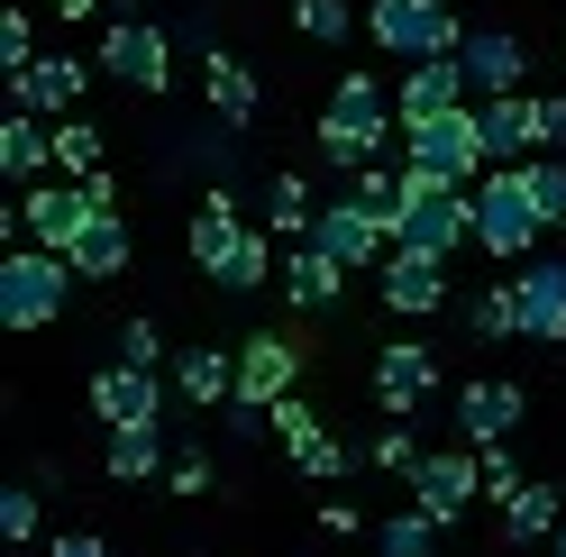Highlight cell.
Listing matches in <instances>:
<instances>
[{
	"label": "cell",
	"mask_w": 566,
	"mask_h": 557,
	"mask_svg": "<svg viewBox=\"0 0 566 557\" xmlns=\"http://www.w3.org/2000/svg\"><path fill=\"white\" fill-rule=\"evenodd\" d=\"M394 248H430V256L475 248V183H439V174L402 165V220H394Z\"/></svg>",
	"instance_id": "obj_1"
},
{
	"label": "cell",
	"mask_w": 566,
	"mask_h": 557,
	"mask_svg": "<svg viewBox=\"0 0 566 557\" xmlns=\"http://www.w3.org/2000/svg\"><path fill=\"white\" fill-rule=\"evenodd\" d=\"M74 256L38 248V238H19V248H0V329H46L64 302H74Z\"/></svg>",
	"instance_id": "obj_2"
},
{
	"label": "cell",
	"mask_w": 566,
	"mask_h": 557,
	"mask_svg": "<svg viewBox=\"0 0 566 557\" xmlns=\"http://www.w3.org/2000/svg\"><path fill=\"white\" fill-rule=\"evenodd\" d=\"M539 238H548V220H539L530 174L521 165H493L484 183H475V248L493 265H521V256H539Z\"/></svg>",
	"instance_id": "obj_3"
},
{
	"label": "cell",
	"mask_w": 566,
	"mask_h": 557,
	"mask_svg": "<svg viewBox=\"0 0 566 557\" xmlns=\"http://www.w3.org/2000/svg\"><path fill=\"white\" fill-rule=\"evenodd\" d=\"M402 165L439 174V183H484L493 156H484V111L475 101H457L439 119H402Z\"/></svg>",
	"instance_id": "obj_4"
},
{
	"label": "cell",
	"mask_w": 566,
	"mask_h": 557,
	"mask_svg": "<svg viewBox=\"0 0 566 557\" xmlns=\"http://www.w3.org/2000/svg\"><path fill=\"white\" fill-rule=\"evenodd\" d=\"M366 38L394 64H420V55H457L467 46V19H457L448 0H366Z\"/></svg>",
	"instance_id": "obj_5"
},
{
	"label": "cell",
	"mask_w": 566,
	"mask_h": 557,
	"mask_svg": "<svg viewBox=\"0 0 566 557\" xmlns=\"http://www.w3.org/2000/svg\"><path fill=\"white\" fill-rule=\"evenodd\" d=\"M475 494H484V458H475V439H457V448H420V466H411V503L430 512L439 530H457Z\"/></svg>",
	"instance_id": "obj_6"
},
{
	"label": "cell",
	"mask_w": 566,
	"mask_h": 557,
	"mask_svg": "<svg viewBox=\"0 0 566 557\" xmlns=\"http://www.w3.org/2000/svg\"><path fill=\"white\" fill-rule=\"evenodd\" d=\"M101 74H111V83H128V92H165L174 83V38H165V28L156 19H111V28H101Z\"/></svg>",
	"instance_id": "obj_7"
},
{
	"label": "cell",
	"mask_w": 566,
	"mask_h": 557,
	"mask_svg": "<svg viewBox=\"0 0 566 557\" xmlns=\"http://www.w3.org/2000/svg\"><path fill=\"white\" fill-rule=\"evenodd\" d=\"M311 238L347 265V274H375L384 256H394V220L384 211H366L357 192H338V201H321V220H311Z\"/></svg>",
	"instance_id": "obj_8"
},
{
	"label": "cell",
	"mask_w": 566,
	"mask_h": 557,
	"mask_svg": "<svg viewBox=\"0 0 566 557\" xmlns=\"http://www.w3.org/2000/svg\"><path fill=\"white\" fill-rule=\"evenodd\" d=\"M375 293H384V311L394 320H430V311H448V256H430V248H394L375 265Z\"/></svg>",
	"instance_id": "obj_9"
},
{
	"label": "cell",
	"mask_w": 566,
	"mask_h": 557,
	"mask_svg": "<svg viewBox=\"0 0 566 557\" xmlns=\"http://www.w3.org/2000/svg\"><path fill=\"white\" fill-rule=\"evenodd\" d=\"M83 229H92V201H83L74 174H46V183H28V192H19V238H38V248L74 256V238H83Z\"/></svg>",
	"instance_id": "obj_10"
},
{
	"label": "cell",
	"mask_w": 566,
	"mask_h": 557,
	"mask_svg": "<svg viewBox=\"0 0 566 557\" xmlns=\"http://www.w3.org/2000/svg\"><path fill=\"white\" fill-rule=\"evenodd\" d=\"M375 402L394 411V421H411L420 402L439 393V347H420V338H394V347H375Z\"/></svg>",
	"instance_id": "obj_11"
},
{
	"label": "cell",
	"mask_w": 566,
	"mask_h": 557,
	"mask_svg": "<svg viewBox=\"0 0 566 557\" xmlns=\"http://www.w3.org/2000/svg\"><path fill=\"white\" fill-rule=\"evenodd\" d=\"M302 338H283V329H256V338H247L238 347V402H283V393H302Z\"/></svg>",
	"instance_id": "obj_12"
},
{
	"label": "cell",
	"mask_w": 566,
	"mask_h": 557,
	"mask_svg": "<svg viewBox=\"0 0 566 557\" xmlns=\"http://www.w3.org/2000/svg\"><path fill=\"white\" fill-rule=\"evenodd\" d=\"M274 293L302 311V320H321V311L347 293V265L321 248V238H293V248H283V265H274Z\"/></svg>",
	"instance_id": "obj_13"
},
{
	"label": "cell",
	"mask_w": 566,
	"mask_h": 557,
	"mask_svg": "<svg viewBox=\"0 0 566 557\" xmlns=\"http://www.w3.org/2000/svg\"><path fill=\"white\" fill-rule=\"evenodd\" d=\"M512 293H521V338L557 347L566 338V256H521L512 265Z\"/></svg>",
	"instance_id": "obj_14"
},
{
	"label": "cell",
	"mask_w": 566,
	"mask_h": 557,
	"mask_svg": "<svg viewBox=\"0 0 566 557\" xmlns=\"http://www.w3.org/2000/svg\"><path fill=\"white\" fill-rule=\"evenodd\" d=\"M448 421H457V439H512V430L530 421V393L503 385V375H475V385H457Z\"/></svg>",
	"instance_id": "obj_15"
},
{
	"label": "cell",
	"mask_w": 566,
	"mask_h": 557,
	"mask_svg": "<svg viewBox=\"0 0 566 557\" xmlns=\"http://www.w3.org/2000/svg\"><path fill=\"white\" fill-rule=\"evenodd\" d=\"M467 83H475V101H493V92H521L530 83V38L521 28H467Z\"/></svg>",
	"instance_id": "obj_16"
},
{
	"label": "cell",
	"mask_w": 566,
	"mask_h": 557,
	"mask_svg": "<svg viewBox=\"0 0 566 557\" xmlns=\"http://www.w3.org/2000/svg\"><path fill=\"white\" fill-rule=\"evenodd\" d=\"M475 111H484V156L493 165H530V156L548 147L539 101H530V92H493V101H475Z\"/></svg>",
	"instance_id": "obj_17"
},
{
	"label": "cell",
	"mask_w": 566,
	"mask_h": 557,
	"mask_svg": "<svg viewBox=\"0 0 566 557\" xmlns=\"http://www.w3.org/2000/svg\"><path fill=\"white\" fill-rule=\"evenodd\" d=\"M0 174H10V183H46L55 174V119L46 111H28V101L0 111Z\"/></svg>",
	"instance_id": "obj_18"
},
{
	"label": "cell",
	"mask_w": 566,
	"mask_h": 557,
	"mask_svg": "<svg viewBox=\"0 0 566 557\" xmlns=\"http://www.w3.org/2000/svg\"><path fill=\"white\" fill-rule=\"evenodd\" d=\"M92 411H101V421H111V430H128V421H165V385H156V366H101L92 375Z\"/></svg>",
	"instance_id": "obj_19"
},
{
	"label": "cell",
	"mask_w": 566,
	"mask_h": 557,
	"mask_svg": "<svg viewBox=\"0 0 566 557\" xmlns=\"http://www.w3.org/2000/svg\"><path fill=\"white\" fill-rule=\"evenodd\" d=\"M394 101H402V119H439V111H457V101H475L467 55H420V64H402Z\"/></svg>",
	"instance_id": "obj_20"
},
{
	"label": "cell",
	"mask_w": 566,
	"mask_h": 557,
	"mask_svg": "<svg viewBox=\"0 0 566 557\" xmlns=\"http://www.w3.org/2000/svg\"><path fill=\"white\" fill-rule=\"evenodd\" d=\"M321 119H329V128H366L375 147H394V137H402V101L384 92L375 74H338V92H329Z\"/></svg>",
	"instance_id": "obj_21"
},
{
	"label": "cell",
	"mask_w": 566,
	"mask_h": 557,
	"mask_svg": "<svg viewBox=\"0 0 566 557\" xmlns=\"http://www.w3.org/2000/svg\"><path fill=\"white\" fill-rule=\"evenodd\" d=\"M92 74H101V64H74V55H38V64H28V74H10V101H28V111L64 119V111H83Z\"/></svg>",
	"instance_id": "obj_22"
},
{
	"label": "cell",
	"mask_w": 566,
	"mask_h": 557,
	"mask_svg": "<svg viewBox=\"0 0 566 557\" xmlns=\"http://www.w3.org/2000/svg\"><path fill=\"white\" fill-rule=\"evenodd\" d=\"M184 238H192V265H201V274H220V265H229V248L247 238V211H238L229 174H220V183H210V192L192 201V229H184Z\"/></svg>",
	"instance_id": "obj_23"
},
{
	"label": "cell",
	"mask_w": 566,
	"mask_h": 557,
	"mask_svg": "<svg viewBox=\"0 0 566 557\" xmlns=\"http://www.w3.org/2000/svg\"><path fill=\"white\" fill-rule=\"evenodd\" d=\"M174 393L192 411H229L238 402V347H174Z\"/></svg>",
	"instance_id": "obj_24"
},
{
	"label": "cell",
	"mask_w": 566,
	"mask_h": 557,
	"mask_svg": "<svg viewBox=\"0 0 566 557\" xmlns=\"http://www.w3.org/2000/svg\"><path fill=\"white\" fill-rule=\"evenodd\" d=\"M201 101H210V119H229V128H256V111H265L256 74H247L229 46H210V55H201Z\"/></svg>",
	"instance_id": "obj_25"
},
{
	"label": "cell",
	"mask_w": 566,
	"mask_h": 557,
	"mask_svg": "<svg viewBox=\"0 0 566 557\" xmlns=\"http://www.w3.org/2000/svg\"><path fill=\"white\" fill-rule=\"evenodd\" d=\"M101 466H111L119 484H156V475L174 466V458H165V421H128V430H111Z\"/></svg>",
	"instance_id": "obj_26"
},
{
	"label": "cell",
	"mask_w": 566,
	"mask_h": 557,
	"mask_svg": "<svg viewBox=\"0 0 566 557\" xmlns=\"http://www.w3.org/2000/svg\"><path fill=\"white\" fill-rule=\"evenodd\" d=\"M128 220L119 211H92V229L74 238V274H83V284H111V274H128Z\"/></svg>",
	"instance_id": "obj_27"
},
{
	"label": "cell",
	"mask_w": 566,
	"mask_h": 557,
	"mask_svg": "<svg viewBox=\"0 0 566 557\" xmlns=\"http://www.w3.org/2000/svg\"><path fill=\"white\" fill-rule=\"evenodd\" d=\"M557 521H566V503H557V484H512V494H503V548H530V539H557Z\"/></svg>",
	"instance_id": "obj_28"
},
{
	"label": "cell",
	"mask_w": 566,
	"mask_h": 557,
	"mask_svg": "<svg viewBox=\"0 0 566 557\" xmlns=\"http://www.w3.org/2000/svg\"><path fill=\"white\" fill-rule=\"evenodd\" d=\"M274 248H283V238H274V229H247V238H238V248H229V265H220V274H210V284H220V293H238V302H247V293H265V284H274V265H283Z\"/></svg>",
	"instance_id": "obj_29"
},
{
	"label": "cell",
	"mask_w": 566,
	"mask_h": 557,
	"mask_svg": "<svg viewBox=\"0 0 566 557\" xmlns=\"http://www.w3.org/2000/svg\"><path fill=\"white\" fill-rule=\"evenodd\" d=\"M311 220H321V192H311V174H274V183H265V229L293 248V238H311Z\"/></svg>",
	"instance_id": "obj_30"
},
{
	"label": "cell",
	"mask_w": 566,
	"mask_h": 557,
	"mask_svg": "<svg viewBox=\"0 0 566 557\" xmlns=\"http://www.w3.org/2000/svg\"><path fill=\"white\" fill-rule=\"evenodd\" d=\"M375 557H439V521L420 512V503L384 512V521H375Z\"/></svg>",
	"instance_id": "obj_31"
},
{
	"label": "cell",
	"mask_w": 566,
	"mask_h": 557,
	"mask_svg": "<svg viewBox=\"0 0 566 557\" xmlns=\"http://www.w3.org/2000/svg\"><path fill=\"white\" fill-rule=\"evenodd\" d=\"M467 329L475 338H521V293H512V265H503V284H484L467 302Z\"/></svg>",
	"instance_id": "obj_32"
},
{
	"label": "cell",
	"mask_w": 566,
	"mask_h": 557,
	"mask_svg": "<svg viewBox=\"0 0 566 557\" xmlns=\"http://www.w3.org/2000/svg\"><path fill=\"white\" fill-rule=\"evenodd\" d=\"M55 174H74V183H83V174H101V128H92L83 111L55 119Z\"/></svg>",
	"instance_id": "obj_33"
},
{
	"label": "cell",
	"mask_w": 566,
	"mask_h": 557,
	"mask_svg": "<svg viewBox=\"0 0 566 557\" xmlns=\"http://www.w3.org/2000/svg\"><path fill=\"white\" fill-rule=\"evenodd\" d=\"M521 174H530V192H539V220H548V229H566V156H557V147H539Z\"/></svg>",
	"instance_id": "obj_34"
},
{
	"label": "cell",
	"mask_w": 566,
	"mask_h": 557,
	"mask_svg": "<svg viewBox=\"0 0 566 557\" xmlns=\"http://www.w3.org/2000/svg\"><path fill=\"white\" fill-rule=\"evenodd\" d=\"M293 28L311 46H347V28H357V10L347 0H293Z\"/></svg>",
	"instance_id": "obj_35"
},
{
	"label": "cell",
	"mask_w": 566,
	"mask_h": 557,
	"mask_svg": "<svg viewBox=\"0 0 566 557\" xmlns=\"http://www.w3.org/2000/svg\"><path fill=\"white\" fill-rule=\"evenodd\" d=\"M28 64H38V19L10 0V10H0V74H28Z\"/></svg>",
	"instance_id": "obj_36"
},
{
	"label": "cell",
	"mask_w": 566,
	"mask_h": 557,
	"mask_svg": "<svg viewBox=\"0 0 566 557\" xmlns=\"http://www.w3.org/2000/svg\"><path fill=\"white\" fill-rule=\"evenodd\" d=\"M347 192H357L366 211H384V220H402V165H366V174H347Z\"/></svg>",
	"instance_id": "obj_37"
},
{
	"label": "cell",
	"mask_w": 566,
	"mask_h": 557,
	"mask_svg": "<svg viewBox=\"0 0 566 557\" xmlns=\"http://www.w3.org/2000/svg\"><path fill=\"white\" fill-rule=\"evenodd\" d=\"M38 484H10V494H0V539H38Z\"/></svg>",
	"instance_id": "obj_38"
},
{
	"label": "cell",
	"mask_w": 566,
	"mask_h": 557,
	"mask_svg": "<svg viewBox=\"0 0 566 557\" xmlns=\"http://www.w3.org/2000/svg\"><path fill=\"white\" fill-rule=\"evenodd\" d=\"M274 439H283V448H311V439H321V411H311L302 393H283V402H274Z\"/></svg>",
	"instance_id": "obj_39"
},
{
	"label": "cell",
	"mask_w": 566,
	"mask_h": 557,
	"mask_svg": "<svg viewBox=\"0 0 566 557\" xmlns=\"http://www.w3.org/2000/svg\"><path fill=\"white\" fill-rule=\"evenodd\" d=\"M475 458H484V494H493V503H503L512 484H530V475L512 466V439H475Z\"/></svg>",
	"instance_id": "obj_40"
},
{
	"label": "cell",
	"mask_w": 566,
	"mask_h": 557,
	"mask_svg": "<svg viewBox=\"0 0 566 557\" xmlns=\"http://www.w3.org/2000/svg\"><path fill=\"white\" fill-rule=\"evenodd\" d=\"M119 357H128V366H174V347H165L156 320H128V329H119Z\"/></svg>",
	"instance_id": "obj_41"
},
{
	"label": "cell",
	"mask_w": 566,
	"mask_h": 557,
	"mask_svg": "<svg viewBox=\"0 0 566 557\" xmlns=\"http://www.w3.org/2000/svg\"><path fill=\"white\" fill-rule=\"evenodd\" d=\"M293 466H302L311 484H338V475H347V448H338V439L321 430V439H311V448H293Z\"/></svg>",
	"instance_id": "obj_42"
},
{
	"label": "cell",
	"mask_w": 566,
	"mask_h": 557,
	"mask_svg": "<svg viewBox=\"0 0 566 557\" xmlns=\"http://www.w3.org/2000/svg\"><path fill=\"white\" fill-rule=\"evenodd\" d=\"M165 484H174L184 503H201V494H210V458H201V448H184V458L165 466Z\"/></svg>",
	"instance_id": "obj_43"
},
{
	"label": "cell",
	"mask_w": 566,
	"mask_h": 557,
	"mask_svg": "<svg viewBox=\"0 0 566 557\" xmlns=\"http://www.w3.org/2000/svg\"><path fill=\"white\" fill-rule=\"evenodd\" d=\"M375 466L411 475V466H420V439H411V430H384V439H375Z\"/></svg>",
	"instance_id": "obj_44"
},
{
	"label": "cell",
	"mask_w": 566,
	"mask_h": 557,
	"mask_svg": "<svg viewBox=\"0 0 566 557\" xmlns=\"http://www.w3.org/2000/svg\"><path fill=\"white\" fill-rule=\"evenodd\" d=\"M321 530H329V539H357L366 512H357V503H321Z\"/></svg>",
	"instance_id": "obj_45"
},
{
	"label": "cell",
	"mask_w": 566,
	"mask_h": 557,
	"mask_svg": "<svg viewBox=\"0 0 566 557\" xmlns=\"http://www.w3.org/2000/svg\"><path fill=\"white\" fill-rule=\"evenodd\" d=\"M83 201H92V211H119V174H111V165L83 174Z\"/></svg>",
	"instance_id": "obj_46"
},
{
	"label": "cell",
	"mask_w": 566,
	"mask_h": 557,
	"mask_svg": "<svg viewBox=\"0 0 566 557\" xmlns=\"http://www.w3.org/2000/svg\"><path fill=\"white\" fill-rule=\"evenodd\" d=\"M46 557H111V548H101L92 530H55V539H46Z\"/></svg>",
	"instance_id": "obj_47"
},
{
	"label": "cell",
	"mask_w": 566,
	"mask_h": 557,
	"mask_svg": "<svg viewBox=\"0 0 566 557\" xmlns=\"http://www.w3.org/2000/svg\"><path fill=\"white\" fill-rule=\"evenodd\" d=\"M539 128H548V147L566 156V92H548V101H539Z\"/></svg>",
	"instance_id": "obj_48"
},
{
	"label": "cell",
	"mask_w": 566,
	"mask_h": 557,
	"mask_svg": "<svg viewBox=\"0 0 566 557\" xmlns=\"http://www.w3.org/2000/svg\"><path fill=\"white\" fill-rule=\"evenodd\" d=\"M46 10H55L64 28H83V19H111V0H46Z\"/></svg>",
	"instance_id": "obj_49"
},
{
	"label": "cell",
	"mask_w": 566,
	"mask_h": 557,
	"mask_svg": "<svg viewBox=\"0 0 566 557\" xmlns=\"http://www.w3.org/2000/svg\"><path fill=\"white\" fill-rule=\"evenodd\" d=\"M111 19H147V0H111Z\"/></svg>",
	"instance_id": "obj_50"
},
{
	"label": "cell",
	"mask_w": 566,
	"mask_h": 557,
	"mask_svg": "<svg viewBox=\"0 0 566 557\" xmlns=\"http://www.w3.org/2000/svg\"><path fill=\"white\" fill-rule=\"evenodd\" d=\"M548 557H566V521H557V539H548Z\"/></svg>",
	"instance_id": "obj_51"
}]
</instances>
